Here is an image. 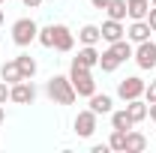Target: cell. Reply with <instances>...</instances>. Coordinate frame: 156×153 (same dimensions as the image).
Segmentation results:
<instances>
[{
  "label": "cell",
  "instance_id": "obj_1",
  "mask_svg": "<svg viewBox=\"0 0 156 153\" xmlns=\"http://www.w3.org/2000/svg\"><path fill=\"white\" fill-rule=\"evenodd\" d=\"M45 93H48V99L51 102H57V105H72L78 99L75 87H72V81H69V75H51L48 78V84H45Z\"/></svg>",
  "mask_w": 156,
  "mask_h": 153
},
{
  "label": "cell",
  "instance_id": "obj_2",
  "mask_svg": "<svg viewBox=\"0 0 156 153\" xmlns=\"http://www.w3.org/2000/svg\"><path fill=\"white\" fill-rule=\"evenodd\" d=\"M69 81H72V87H75L78 96H90L96 93V81H93V75H90V69L87 66H78V63H72V69H69Z\"/></svg>",
  "mask_w": 156,
  "mask_h": 153
},
{
  "label": "cell",
  "instance_id": "obj_3",
  "mask_svg": "<svg viewBox=\"0 0 156 153\" xmlns=\"http://www.w3.org/2000/svg\"><path fill=\"white\" fill-rule=\"evenodd\" d=\"M36 36H39V24L33 18H18L12 24V42L18 48H27L30 42H36Z\"/></svg>",
  "mask_w": 156,
  "mask_h": 153
},
{
  "label": "cell",
  "instance_id": "obj_4",
  "mask_svg": "<svg viewBox=\"0 0 156 153\" xmlns=\"http://www.w3.org/2000/svg\"><path fill=\"white\" fill-rule=\"evenodd\" d=\"M144 87H147V84H144L138 75H129V78H123V81L117 84V96H120L123 102H129V99H141V96H144Z\"/></svg>",
  "mask_w": 156,
  "mask_h": 153
},
{
  "label": "cell",
  "instance_id": "obj_5",
  "mask_svg": "<svg viewBox=\"0 0 156 153\" xmlns=\"http://www.w3.org/2000/svg\"><path fill=\"white\" fill-rule=\"evenodd\" d=\"M33 99H36V87L27 78H21L18 84L9 87V102H15V105H30Z\"/></svg>",
  "mask_w": 156,
  "mask_h": 153
},
{
  "label": "cell",
  "instance_id": "obj_6",
  "mask_svg": "<svg viewBox=\"0 0 156 153\" xmlns=\"http://www.w3.org/2000/svg\"><path fill=\"white\" fill-rule=\"evenodd\" d=\"M96 111H90V108H84V111H78L75 114V132H78V138H90V135L96 132Z\"/></svg>",
  "mask_w": 156,
  "mask_h": 153
},
{
  "label": "cell",
  "instance_id": "obj_7",
  "mask_svg": "<svg viewBox=\"0 0 156 153\" xmlns=\"http://www.w3.org/2000/svg\"><path fill=\"white\" fill-rule=\"evenodd\" d=\"M132 57H135V63L141 69H156V42H150V39L138 42V48H135Z\"/></svg>",
  "mask_w": 156,
  "mask_h": 153
},
{
  "label": "cell",
  "instance_id": "obj_8",
  "mask_svg": "<svg viewBox=\"0 0 156 153\" xmlns=\"http://www.w3.org/2000/svg\"><path fill=\"white\" fill-rule=\"evenodd\" d=\"M72 48H75V36H72V30H69L66 24H54V51L69 54Z\"/></svg>",
  "mask_w": 156,
  "mask_h": 153
},
{
  "label": "cell",
  "instance_id": "obj_9",
  "mask_svg": "<svg viewBox=\"0 0 156 153\" xmlns=\"http://www.w3.org/2000/svg\"><path fill=\"white\" fill-rule=\"evenodd\" d=\"M99 30H102V39H105L108 45L126 36V27H123V21H114V18H108L105 24H102V27H99Z\"/></svg>",
  "mask_w": 156,
  "mask_h": 153
},
{
  "label": "cell",
  "instance_id": "obj_10",
  "mask_svg": "<svg viewBox=\"0 0 156 153\" xmlns=\"http://www.w3.org/2000/svg\"><path fill=\"white\" fill-rule=\"evenodd\" d=\"M72 63H78V66H87V69L99 66V51H96V45H84V48L78 51V57H72Z\"/></svg>",
  "mask_w": 156,
  "mask_h": 153
},
{
  "label": "cell",
  "instance_id": "obj_11",
  "mask_svg": "<svg viewBox=\"0 0 156 153\" xmlns=\"http://www.w3.org/2000/svg\"><path fill=\"white\" fill-rule=\"evenodd\" d=\"M90 111H96V114H111V111H114V99L108 93H93L90 96Z\"/></svg>",
  "mask_w": 156,
  "mask_h": 153
},
{
  "label": "cell",
  "instance_id": "obj_12",
  "mask_svg": "<svg viewBox=\"0 0 156 153\" xmlns=\"http://www.w3.org/2000/svg\"><path fill=\"white\" fill-rule=\"evenodd\" d=\"M0 78H3L9 87H12V84H18L21 78H24V75H21V69H18V60H6V63H3V69H0Z\"/></svg>",
  "mask_w": 156,
  "mask_h": 153
},
{
  "label": "cell",
  "instance_id": "obj_13",
  "mask_svg": "<svg viewBox=\"0 0 156 153\" xmlns=\"http://www.w3.org/2000/svg\"><path fill=\"white\" fill-rule=\"evenodd\" d=\"M135 126V120L129 117L126 108H120V111H111V129H120V132H129Z\"/></svg>",
  "mask_w": 156,
  "mask_h": 153
},
{
  "label": "cell",
  "instance_id": "obj_14",
  "mask_svg": "<svg viewBox=\"0 0 156 153\" xmlns=\"http://www.w3.org/2000/svg\"><path fill=\"white\" fill-rule=\"evenodd\" d=\"M150 33H153V30H150L147 21H132L129 30H126V36L132 39V42H144V39H150Z\"/></svg>",
  "mask_w": 156,
  "mask_h": 153
},
{
  "label": "cell",
  "instance_id": "obj_15",
  "mask_svg": "<svg viewBox=\"0 0 156 153\" xmlns=\"http://www.w3.org/2000/svg\"><path fill=\"white\" fill-rule=\"evenodd\" d=\"M141 150H147V138L141 132H135V129H129L126 132V150L123 153H141Z\"/></svg>",
  "mask_w": 156,
  "mask_h": 153
},
{
  "label": "cell",
  "instance_id": "obj_16",
  "mask_svg": "<svg viewBox=\"0 0 156 153\" xmlns=\"http://www.w3.org/2000/svg\"><path fill=\"white\" fill-rule=\"evenodd\" d=\"M126 6H129V18L132 21H144L147 12H150V0H126Z\"/></svg>",
  "mask_w": 156,
  "mask_h": 153
},
{
  "label": "cell",
  "instance_id": "obj_17",
  "mask_svg": "<svg viewBox=\"0 0 156 153\" xmlns=\"http://www.w3.org/2000/svg\"><path fill=\"white\" fill-rule=\"evenodd\" d=\"M120 63H123V60L114 54V48H111V45H108V48H105V51L99 54V66H102V72H114Z\"/></svg>",
  "mask_w": 156,
  "mask_h": 153
},
{
  "label": "cell",
  "instance_id": "obj_18",
  "mask_svg": "<svg viewBox=\"0 0 156 153\" xmlns=\"http://www.w3.org/2000/svg\"><path fill=\"white\" fill-rule=\"evenodd\" d=\"M126 111H129V117H132L135 123L147 120V99H144V102H141V99H129V102H126Z\"/></svg>",
  "mask_w": 156,
  "mask_h": 153
},
{
  "label": "cell",
  "instance_id": "obj_19",
  "mask_svg": "<svg viewBox=\"0 0 156 153\" xmlns=\"http://www.w3.org/2000/svg\"><path fill=\"white\" fill-rule=\"evenodd\" d=\"M78 39H81L84 45H96L99 39H102V30H99L96 24H84V27L78 30Z\"/></svg>",
  "mask_w": 156,
  "mask_h": 153
},
{
  "label": "cell",
  "instance_id": "obj_20",
  "mask_svg": "<svg viewBox=\"0 0 156 153\" xmlns=\"http://www.w3.org/2000/svg\"><path fill=\"white\" fill-rule=\"evenodd\" d=\"M105 9H108V18H114V21H123L126 15H129V6H126V0H111Z\"/></svg>",
  "mask_w": 156,
  "mask_h": 153
},
{
  "label": "cell",
  "instance_id": "obj_21",
  "mask_svg": "<svg viewBox=\"0 0 156 153\" xmlns=\"http://www.w3.org/2000/svg\"><path fill=\"white\" fill-rule=\"evenodd\" d=\"M15 60H18V69H21V75L27 78V81H30V78L36 75V60L30 57V54H18Z\"/></svg>",
  "mask_w": 156,
  "mask_h": 153
},
{
  "label": "cell",
  "instance_id": "obj_22",
  "mask_svg": "<svg viewBox=\"0 0 156 153\" xmlns=\"http://www.w3.org/2000/svg\"><path fill=\"white\" fill-rule=\"evenodd\" d=\"M111 48H114V54H117L120 60H123V63H126V60L135 54V51H132V45H129L126 39H117V42H111Z\"/></svg>",
  "mask_w": 156,
  "mask_h": 153
},
{
  "label": "cell",
  "instance_id": "obj_23",
  "mask_svg": "<svg viewBox=\"0 0 156 153\" xmlns=\"http://www.w3.org/2000/svg\"><path fill=\"white\" fill-rule=\"evenodd\" d=\"M36 42L42 45V48H54V24H48V27H39Z\"/></svg>",
  "mask_w": 156,
  "mask_h": 153
},
{
  "label": "cell",
  "instance_id": "obj_24",
  "mask_svg": "<svg viewBox=\"0 0 156 153\" xmlns=\"http://www.w3.org/2000/svg\"><path fill=\"white\" fill-rule=\"evenodd\" d=\"M108 147L111 150H126V132H120V129H111V138H108Z\"/></svg>",
  "mask_w": 156,
  "mask_h": 153
},
{
  "label": "cell",
  "instance_id": "obj_25",
  "mask_svg": "<svg viewBox=\"0 0 156 153\" xmlns=\"http://www.w3.org/2000/svg\"><path fill=\"white\" fill-rule=\"evenodd\" d=\"M144 99H147V105H150V102H156V81H150V84L144 87Z\"/></svg>",
  "mask_w": 156,
  "mask_h": 153
},
{
  "label": "cell",
  "instance_id": "obj_26",
  "mask_svg": "<svg viewBox=\"0 0 156 153\" xmlns=\"http://www.w3.org/2000/svg\"><path fill=\"white\" fill-rule=\"evenodd\" d=\"M6 99H9V84L0 81V105H6Z\"/></svg>",
  "mask_w": 156,
  "mask_h": 153
},
{
  "label": "cell",
  "instance_id": "obj_27",
  "mask_svg": "<svg viewBox=\"0 0 156 153\" xmlns=\"http://www.w3.org/2000/svg\"><path fill=\"white\" fill-rule=\"evenodd\" d=\"M144 21L150 24V30H153V33H156V6H153V9H150V12H147V18H144Z\"/></svg>",
  "mask_w": 156,
  "mask_h": 153
},
{
  "label": "cell",
  "instance_id": "obj_28",
  "mask_svg": "<svg viewBox=\"0 0 156 153\" xmlns=\"http://www.w3.org/2000/svg\"><path fill=\"white\" fill-rule=\"evenodd\" d=\"M108 150H111L108 144H93V147H90V153H108Z\"/></svg>",
  "mask_w": 156,
  "mask_h": 153
},
{
  "label": "cell",
  "instance_id": "obj_29",
  "mask_svg": "<svg viewBox=\"0 0 156 153\" xmlns=\"http://www.w3.org/2000/svg\"><path fill=\"white\" fill-rule=\"evenodd\" d=\"M21 3H24L27 9H39V6H42V0H21Z\"/></svg>",
  "mask_w": 156,
  "mask_h": 153
},
{
  "label": "cell",
  "instance_id": "obj_30",
  "mask_svg": "<svg viewBox=\"0 0 156 153\" xmlns=\"http://www.w3.org/2000/svg\"><path fill=\"white\" fill-rule=\"evenodd\" d=\"M90 3H93V6H96V9H105V6H108V3H111V0H90Z\"/></svg>",
  "mask_w": 156,
  "mask_h": 153
},
{
  "label": "cell",
  "instance_id": "obj_31",
  "mask_svg": "<svg viewBox=\"0 0 156 153\" xmlns=\"http://www.w3.org/2000/svg\"><path fill=\"white\" fill-rule=\"evenodd\" d=\"M147 117H153V120H156V102H150V105H147Z\"/></svg>",
  "mask_w": 156,
  "mask_h": 153
},
{
  "label": "cell",
  "instance_id": "obj_32",
  "mask_svg": "<svg viewBox=\"0 0 156 153\" xmlns=\"http://www.w3.org/2000/svg\"><path fill=\"white\" fill-rule=\"evenodd\" d=\"M3 117H6V111H3V105H0V123H3Z\"/></svg>",
  "mask_w": 156,
  "mask_h": 153
},
{
  "label": "cell",
  "instance_id": "obj_33",
  "mask_svg": "<svg viewBox=\"0 0 156 153\" xmlns=\"http://www.w3.org/2000/svg\"><path fill=\"white\" fill-rule=\"evenodd\" d=\"M3 18H6V15H3V9H0V24H3Z\"/></svg>",
  "mask_w": 156,
  "mask_h": 153
},
{
  "label": "cell",
  "instance_id": "obj_34",
  "mask_svg": "<svg viewBox=\"0 0 156 153\" xmlns=\"http://www.w3.org/2000/svg\"><path fill=\"white\" fill-rule=\"evenodd\" d=\"M150 6H156V0H150Z\"/></svg>",
  "mask_w": 156,
  "mask_h": 153
},
{
  "label": "cell",
  "instance_id": "obj_35",
  "mask_svg": "<svg viewBox=\"0 0 156 153\" xmlns=\"http://www.w3.org/2000/svg\"><path fill=\"white\" fill-rule=\"evenodd\" d=\"M3 3H6V0H0V6H3Z\"/></svg>",
  "mask_w": 156,
  "mask_h": 153
}]
</instances>
